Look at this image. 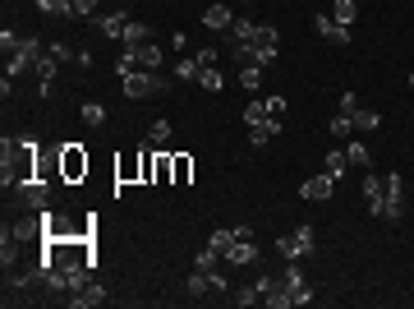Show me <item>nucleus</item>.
I'll return each instance as SVG.
<instances>
[{
	"label": "nucleus",
	"instance_id": "obj_3",
	"mask_svg": "<svg viewBox=\"0 0 414 309\" xmlns=\"http://www.w3.org/2000/svg\"><path fill=\"white\" fill-rule=\"evenodd\" d=\"M313 249H318V231H313L308 222L299 226V231H290V235H281V240H276V254H281L286 263H290V259H308Z\"/></svg>",
	"mask_w": 414,
	"mask_h": 309
},
{
	"label": "nucleus",
	"instance_id": "obj_49",
	"mask_svg": "<svg viewBox=\"0 0 414 309\" xmlns=\"http://www.w3.org/2000/svg\"><path fill=\"white\" fill-rule=\"evenodd\" d=\"M410 88H414V74H410Z\"/></svg>",
	"mask_w": 414,
	"mask_h": 309
},
{
	"label": "nucleus",
	"instance_id": "obj_8",
	"mask_svg": "<svg viewBox=\"0 0 414 309\" xmlns=\"http://www.w3.org/2000/svg\"><path fill=\"white\" fill-rule=\"evenodd\" d=\"M253 286H258V295H262V305H267V309H290V291H286V277H272V273H262Z\"/></svg>",
	"mask_w": 414,
	"mask_h": 309
},
{
	"label": "nucleus",
	"instance_id": "obj_9",
	"mask_svg": "<svg viewBox=\"0 0 414 309\" xmlns=\"http://www.w3.org/2000/svg\"><path fill=\"white\" fill-rule=\"evenodd\" d=\"M286 291H290V309H304V305H313V291H308V281H304V273H299V259H290L286 263Z\"/></svg>",
	"mask_w": 414,
	"mask_h": 309
},
{
	"label": "nucleus",
	"instance_id": "obj_17",
	"mask_svg": "<svg viewBox=\"0 0 414 309\" xmlns=\"http://www.w3.org/2000/svg\"><path fill=\"white\" fill-rule=\"evenodd\" d=\"M138 51V70H161L166 65V51L157 47V42H143V47H134Z\"/></svg>",
	"mask_w": 414,
	"mask_h": 309
},
{
	"label": "nucleus",
	"instance_id": "obj_12",
	"mask_svg": "<svg viewBox=\"0 0 414 309\" xmlns=\"http://www.w3.org/2000/svg\"><path fill=\"white\" fill-rule=\"evenodd\" d=\"M313 28H318L322 42H336V47H345V42H350V28H345V23H336L332 14H318V19H313Z\"/></svg>",
	"mask_w": 414,
	"mask_h": 309
},
{
	"label": "nucleus",
	"instance_id": "obj_6",
	"mask_svg": "<svg viewBox=\"0 0 414 309\" xmlns=\"http://www.w3.org/2000/svg\"><path fill=\"white\" fill-rule=\"evenodd\" d=\"M19 203L28 208V213H46L51 208V185H46L42 175H32V180H23V185H14Z\"/></svg>",
	"mask_w": 414,
	"mask_h": 309
},
{
	"label": "nucleus",
	"instance_id": "obj_22",
	"mask_svg": "<svg viewBox=\"0 0 414 309\" xmlns=\"http://www.w3.org/2000/svg\"><path fill=\"white\" fill-rule=\"evenodd\" d=\"M37 10H42L46 19H69L74 14V0H37Z\"/></svg>",
	"mask_w": 414,
	"mask_h": 309
},
{
	"label": "nucleus",
	"instance_id": "obj_2",
	"mask_svg": "<svg viewBox=\"0 0 414 309\" xmlns=\"http://www.w3.org/2000/svg\"><path fill=\"white\" fill-rule=\"evenodd\" d=\"M405 217V185H400L396 171L382 175V208H378V222H400Z\"/></svg>",
	"mask_w": 414,
	"mask_h": 309
},
{
	"label": "nucleus",
	"instance_id": "obj_39",
	"mask_svg": "<svg viewBox=\"0 0 414 309\" xmlns=\"http://www.w3.org/2000/svg\"><path fill=\"white\" fill-rule=\"evenodd\" d=\"M350 129H354V116H345V111H341L336 120H332V134H336V139H350Z\"/></svg>",
	"mask_w": 414,
	"mask_h": 309
},
{
	"label": "nucleus",
	"instance_id": "obj_29",
	"mask_svg": "<svg viewBox=\"0 0 414 309\" xmlns=\"http://www.w3.org/2000/svg\"><path fill=\"white\" fill-rule=\"evenodd\" d=\"M240 83H244L249 93H258L262 88V65H244V70H240Z\"/></svg>",
	"mask_w": 414,
	"mask_h": 309
},
{
	"label": "nucleus",
	"instance_id": "obj_21",
	"mask_svg": "<svg viewBox=\"0 0 414 309\" xmlns=\"http://www.w3.org/2000/svg\"><path fill=\"white\" fill-rule=\"evenodd\" d=\"M235 240H240V231H235V226H221V231H212V240H207V245H212L216 254L226 259L230 249H235Z\"/></svg>",
	"mask_w": 414,
	"mask_h": 309
},
{
	"label": "nucleus",
	"instance_id": "obj_47",
	"mask_svg": "<svg viewBox=\"0 0 414 309\" xmlns=\"http://www.w3.org/2000/svg\"><path fill=\"white\" fill-rule=\"evenodd\" d=\"M286 111V97H267V116H281Z\"/></svg>",
	"mask_w": 414,
	"mask_h": 309
},
{
	"label": "nucleus",
	"instance_id": "obj_30",
	"mask_svg": "<svg viewBox=\"0 0 414 309\" xmlns=\"http://www.w3.org/2000/svg\"><path fill=\"white\" fill-rule=\"evenodd\" d=\"M216 259H221V254H216V249L207 245L203 254H194V273H216Z\"/></svg>",
	"mask_w": 414,
	"mask_h": 309
},
{
	"label": "nucleus",
	"instance_id": "obj_28",
	"mask_svg": "<svg viewBox=\"0 0 414 309\" xmlns=\"http://www.w3.org/2000/svg\"><path fill=\"white\" fill-rule=\"evenodd\" d=\"M148 37H152V32L143 28V23H134V19H129V28H124V37H120V42H124V47H143Z\"/></svg>",
	"mask_w": 414,
	"mask_h": 309
},
{
	"label": "nucleus",
	"instance_id": "obj_18",
	"mask_svg": "<svg viewBox=\"0 0 414 309\" xmlns=\"http://www.w3.org/2000/svg\"><path fill=\"white\" fill-rule=\"evenodd\" d=\"M97 28L106 32V37H124V28H129V14H124V10H115V14H97Z\"/></svg>",
	"mask_w": 414,
	"mask_h": 309
},
{
	"label": "nucleus",
	"instance_id": "obj_48",
	"mask_svg": "<svg viewBox=\"0 0 414 309\" xmlns=\"http://www.w3.org/2000/svg\"><path fill=\"white\" fill-rule=\"evenodd\" d=\"M240 5H253V0H240Z\"/></svg>",
	"mask_w": 414,
	"mask_h": 309
},
{
	"label": "nucleus",
	"instance_id": "obj_16",
	"mask_svg": "<svg viewBox=\"0 0 414 309\" xmlns=\"http://www.w3.org/2000/svg\"><path fill=\"white\" fill-rule=\"evenodd\" d=\"M226 259H230V268H249V263H258V245L253 240H235V249Z\"/></svg>",
	"mask_w": 414,
	"mask_h": 309
},
{
	"label": "nucleus",
	"instance_id": "obj_1",
	"mask_svg": "<svg viewBox=\"0 0 414 309\" xmlns=\"http://www.w3.org/2000/svg\"><path fill=\"white\" fill-rule=\"evenodd\" d=\"M5 153H0V180L5 185H23V180H32L37 175V143L32 139H5L0 143Z\"/></svg>",
	"mask_w": 414,
	"mask_h": 309
},
{
	"label": "nucleus",
	"instance_id": "obj_43",
	"mask_svg": "<svg viewBox=\"0 0 414 309\" xmlns=\"http://www.w3.org/2000/svg\"><path fill=\"white\" fill-rule=\"evenodd\" d=\"M175 74H180V78H198L203 70H198V61H189V56H184V61H175Z\"/></svg>",
	"mask_w": 414,
	"mask_h": 309
},
{
	"label": "nucleus",
	"instance_id": "obj_32",
	"mask_svg": "<svg viewBox=\"0 0 414 309\" xmlns=\"http://www.w3.org/2000/svg\"><path fill=\"white\" fill-rule=\"evenodd\" d=\"M134 70H138V51H134V47H124V51H120V61H115V74L124 78V74H134Z\"/></svg>",
	"mask_w": 414,
	"mask_h": 309
},
{
	"label": "nucleus",
	"instance_id": "obj_42",
	"mask_svg": "<svg viewBox=\"0 0 414 309\" xmlns=\"http://www.w3.org/2000/svg\"><path fill=\"white\" fill-rule=\"evenodd\" d=\"M19 47H23V37H19V32H10V28L0 32V51H5V56H14Z\"/></svg>",
	"mask_w": 414,
	"mask_h": 309
},
{
	"label": "nucleus",
	"instance_id": "obj_10",
	"mask_svg": "<svg viewBox=\"0 0 414 309\" xmlns=\"http://www.w3.org/2000/svg\"><path fill=\"white\" fill-rule=\"evenodd\" d=\"M65 305H74V309H92V305H106V286H102V281H88L83 291H69V295H65Z\"/></svg>",
	"mask_w": 414,
	"mask_h": 309
},
{
	"label": "nucleus",
	"instance_id": "obj_5",
	"mask_svg": "<svg viewBox=\"0 0 414 309\" xmlns=\"http://www.w3.org/2000/svg\"><path fill=\"white\" fill-rule=\"evenodd\" d=\"M88 175V153L78 143H60V180L65 185H78Z\"/></svg>",
	"mask_w": 414,
	"mask_h": 309
},
{
	"label": "nucleus",
	"instance_id": "obj_13",
	"mask_svg": "<svg viewBox=\"0 0 414 309\" xmlns=\"http://www.w3.org/2000/svg\"><path fill=\"white\" fill-rule=\"evenodd\" d=\"M37 70V88H42V97L56 93V74H60V61H51V51H42V61L32 65Z\"/></svg>",
	"mask_w": 414,
	"mask_h": 309
},
{
	"label": "nucleus",
	"instance_id": "obj_11",
	"mask_svg": "<svg viewBox=\"0 0 414 309\" xmlns=\"http://www.w3.org/2000/svg\"><path fill=\"white\" fill-rule=\"evenodd\" d=\"M332 189H336V180L322 171V175H308L304 185H299V194H304L308 203H327V199H332Z\"/></svg>",
	"mask_w": 414,
	"mask_h": 309
},
{
	"label": "nucleus",
	"instance_id": "obj_26",
	"mask_svg": "<svg viewBox=\"0 0 414 309\" xmlns=\"http://www.w3.org/2000/svg\"><path fill=\"white\" fill-rule=\"evenodd\" d=\"M345 157H350V167H359V171H368V148L359 139H345Z\"/></svg>",
	"mask_w": 414,
	"mask_h": 309
},
{
	"label": "nucleus",
	"instance_id": "obj_19",
	"mask_svg": "<svg viewBox=\"0 0 414 309\" xmlns=\"http://www.w3.org/2000/svg\"><path fill=\"white\" fill-rule=\"evenodd\" d=\"M322 171H327L332 180H341V175L350 171V157H345V148H332V153H327V162H322Z\"/></svg>",
	"mask_w": 414,
	"mask_h": 309
},
{
	"label": "nucleus",
	"instance_id": "obj_37",
	"mask_svg": "<svg viewBox=\"0 0 414 309\" xmlns=\"http://www.w3.org/2000/svg\"><path fill=\"white\" fill-rule=\"evenodd\" d=\"M189 175H194V157H175V185H189Z\"/></svg>",
	"mask_w": 414,
	"mask_h": 309
},
{
	"label": "nucleus",
	"instance_id": "obj_38",
	"mask_svg": "<svg viewBox=\"0 0 414 309\" xmlns=\"http://www.w3.org/2000/svg\"><path fill=\"white\" fill-rule=\"evenodd\" d=\"M198 83L207 88V93H221V88H226V74H216V70H203V74H198Z\"/></svg>",
	"mask_w": 414,
	"mask_h": 309
},
{
	"label": "nucleus",
	"instance_id": "obj_45",
	"mask_svg": "<svg viewBox=\"0 0 414 309\" xmlns=\"http://www.w3.org/2000/svg\"><path fill=\"white\" fill-rule=\"evenodd\" d=\"M74 14L78 19H97V0H74Z\"/></svg>",
	"mask_w": 414,
	"mask_h": 309
},
{
	"label": "nucleus",
	"instance_id": "obj_15",
	"mask_svg": "<svg viewBox=\"0 0 414 309\" xmlns=\"http://www.w3.org/2000/svg\"><path fill=\"white\" fill-rule=\"evenodd\" d=\"M230 5H207L203 10V28H212V32H230Z\"/></svg>",
	"mask_w": 414,
	"mask_h": 309
},
{
	"label": "nucleus",
	"instance_id": "obj_31",
	"mask_svg": "<svg viewBox=\"0 0 414 309\" xmlns=\"http://www.w3.org/2000/svg\"><path fill=\"white\" fill-rule=\"evenodd\" d=\"M46 51H51V61H60V65H69V61L78 65V51L69 47V42H51V47H46Z\"/></svg>",
	"mask_w": 414,
	"mask_h": 309
},
{
	"label": "nucleus",
	"instance_id": "obj_23",
	"mask_svg": "<svg viewBox=\"0 0 414 309\" xmlns=\"http://www.w3.org/2000/svg\"><path fill=\"white\" fill-rule=\"evenodd\" d=\"M152 185H175V157L170 153H157V180Z\"/></svg>",
	"mask_w": 414,
	"mask_h": 309
},
{
	"label": "nucleus",
	"instance_id": "obj_33",
	"mask_svg": "<svg viewBox=\"0 0 414 309\" xmlns=\"http://www.w3.org/2000/svg\"><path fill=\"white\" fill-rule=\"evenodd\" d=\"M230 300H235L240 309H249V305H258L262 295H258V286H240V291H230Z\"/></svg>",
	"mask_w": 414,
	"mask_h": 309
},
{
	"label": "nucleus",
	"instance_id": "obj_34",
	"mask_svg": "<svg viewBox=\"0 0 414 309\" xmlns=\"http://www.w3.org/2000/svg\"><path fill=\"white\" fill-rule=\"evenodd\" d=\"M83 125H92V129H102V125H106V107H97V102H88V107H83Z\"/></svg>",
	"mask_w": 414,
	"mask_h": 309
},
{
	"label": "nucleus",
	"instance_id": "obj_14",
	"mask_svg": "<svg viewBox=\"0 0 414 309\" xmlns=\"http://www.w3.org/2000/svg\"><path fill=\"white\" fill-rule=\"evenodd\" d=\"M281 134V116H267L262 125H249V143L253 148H267V139H276Z\"/></svg>",
	"mask_w": 414,
	"mask_h": 309
},
{
	"label": "nucleus",
	"instance_id": "obj_24",
	"mask_svg": "<svg viewBox=\"0 0 414 309\" xmlns=\"http://www.w3.org/2000/svg\"><path fill=\"white\" fill-rule=\"evenodd\" d=\"M332 19H336V23H345V28H350L354 19H359V5H354V0H332Z\"/></svg>",
	"mask_w": 414,
	"mask_h": 309
},
{
	"label": "nucleus",
	"instance_id": "obj_40",
	"mask_svg": "<svg viewBox=\"0 0 414 309\" xmlns=\"http://www.w3.org/2000/svg\"><path fill=\"white\" fill-rule=\"evenodd\" d=\"M115 175H120V185H129V180H138V157H129V162H120V167H115Z\"/></svg>",
	"mask_w": 414,
	"mask_h": 309
},
{
	"label": "nucleus",
	"instance_id": "obj_41",
	"mask_svg": "<svg viewBox=\"0 0 414 309\" xmlns=\"http://www.w3.org/2000/svg\"><path fill=\"white\" fill-rule=\"evenodd\" d=\"M244 120L249 125H262V120H267V102H249V107H244Z\"/></svg>",
	"mask_w": 414,
	"mask_h": 309
},
{
	"label": "nucleus",
	"instance_id": "obj_44",
	"mask_svg": "<svg viewBox=\"0 0 414 309\" xmlns=\"http://www.w3.org/2000/svg\"><path fill=\"white\" fill-rule=\"evenodd\" d=\"M194 61H198V70H216V47H203Z\"/></svg>",
	"mask_w": 414,
	"mask_h": 309
},
{
	"label": "nucleus",
	"instance_id": "obj_27",
	"mask_svg": "<svg viewBox=\"0 0 414 309\" xmlns=\"http://www.w3.org/2000/svg\"><path fill=\"white\" fill-rule=\"evenodd\" d=\"M207 291H216V286H212V273H189V295L198 300V295H207Z\"/></svg>",
	"mask_w": 414,
	"mask_h": 309
},
{
	"label": "nucleus",
	"instance_id": "obj_46",
	"mask_svg": "<svg viewBox=\"0 0 414 309\" xmlns=\"http://www.w3.org/2000/svg\"><path fill=\"white\" fill-rule=\"evenodd\" d=\"M341 111H345V116H354V111H359V97H354V93H341Z\"/></svg>",
	"mask_w": 414,
	"mask_h": 309
},
{
	"label": "nucleus",
	"instance_id": "obj_7",
	"mask_svg": "<svg viewBox=\"0 0 414 309\" xmlns=\"http://www.w3.org/2000/svg\"><path fill=\"white\" fill-rule=\"evenodd\" d=\"M276 47H281V32L272 28V23H258V32H253V65H267L276 61Z\"/></svg>",
	"mask_w": 414,
	"mask_h": 309
},
{
	"label": "nucleus",
	"instance_id": "obj_36",
	"mask_svg": "<svg viewBox=\"0 0 414 309\" xmlns=\"http://www.w3.org/2000/svg\"><path fill=\"white\" fill-rule=\"evenodd\" d=\"M378 125H382V116H378V111H354V129H378Z\"/></svg>",
	"mask_w": 414,
	"mask_h": 309
},
{
	"label": "nucleus",
	"instance_id": "obj_25",
	"mask_svg": "<svg viewBox=\"0 0 414 309\" xmlns=\"http://www.w3.org/2000/svg\"><path fill=\"white\" fill-rule=\"evenodd\" d=\"M253 32H258V23L235 19V23H230V42H244V47H253Z\"/></svg>",
	"mask_w": 414,
	"mask_h": 309
},
{
	"label": "nucleus",
	"instance_id": "obj_4",
	"mask_svg": "<svg viewBox=\"0 0 414 309\" xmlns=\"http://www.w3.org/2000/svg\"><path fill=\"white\" fill-rule=\"evenodd\" d=\"M120 83H124V97H134V102H138V97H152V93H166L161 70H143V74L134 70V74H124Z\"/></svg>",
	"mask_w": 414,
	"mask_h": 309
},
{
	"label": "nucleus",
	"instance_id": "obj_35",
	"mask_svg": "<svg viewBox=\"0 0 414 309\" xmlns=\"http://www.w3.org/2000/svg\"><path fill=\"white\" fill-rule=\"evenodd\" d=\"M170 139V120H152V125H148V143H152V148H157V143H166Z\"/></svg>",
	"mask_w": 414,
	"mask_h": 309
},
{
	"label": "nucleus",
	"instance_id": "obj_20",
	"mask_svg": "<svg viewBox=\"0 0 414 309\" xmlns=\"http://www.w3.org/2000/svg\"><path fill=\"white\" fill-rule=\"evenodd\" d=\"M364 199H368L373 222H378V208H382V180H378V175H364Z\"/></svg>",
	"mask_w": 414,
	"mask_h": 309
}]
</instances>
